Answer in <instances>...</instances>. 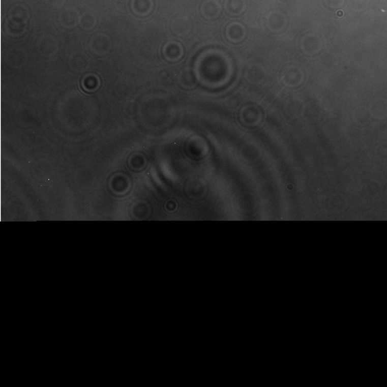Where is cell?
<instances>
[{
	"label": "cell",
	"mask_w": 387,
	"mask_h": 387,
	"mask_svg": "<svg viewBox=\"0 0 387 387\" xmlns=\"http://www.w3.org/2000/svg\"><path fill=\"white\" fill-rule=\"evenodd\" d=\"M220 6L217 2L207 1L203 4L202 7V12L203 15L207 18H214L217 17L220 13Z\"/></svg>",
	"instance_id": "cell-1"
},
{
	"label": "cell",
	"mask_w": 387,
	"mask_h": 387,
	"mask_svg": "<svg viewBox=\"0 0 387 387\" xmlns=\"http://www.w3.org/2000/svg\"><path fill=\"white\" fill-rule=\"evenodd\" d=\"M243 0H228L226 2V9L231 13H240L244 9Z\"/></svg>",
	"instance_id": "cell-2"
},
{
	"label": "cell",
	"mask_w": 387,
	"mask_h": 387,
	"mask_svg": "<svg viewBox=\"0 0 387 387\" xmlns=\"http://www.w3.org/2000/svg\"><path fill=\"white\" fill-rule=\"evenodd\" d=\"M239 34H245V31H244V28L241 25H237V24H234V25L230 26L228 29V37L230 40L232 41H237L242 39Z\"/></svg>",
	"instance_id": "cell-3"
},
{
	"label": "cell",
	"mask_w": 387,
	"mask_h": 387,
	"mask_svg": "<svg viewBox=\"0 0 387 387\" xmlns=\"http://www.w3.org/2000/svg\"><path fill=\"white\" fill-rule=\"evenodd\" d=\"M344 1L345 0H325V3L329 7L335 9V8L343 6Z\"/></svg>",
	"instance_id": "cell-4"
}]
</instances>
